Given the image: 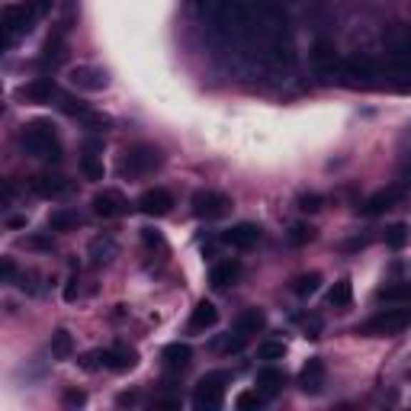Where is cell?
<instances>
[{"label": "cell", "instance_id": "6da1fadb", "mask_svg": "<svg viewBox=\"0 0 411 411\" xmlns=\"http://www.w3.org/2000/svg\"><path fill=\"white\" fill-rule=\"evenodd\" d=\"M19 141L23 148L39 161H49V164H58L61 161V141H58V132L51 126V119H29L19 132Z\"/></svg>", "mask_w": 411, "mask_h": 411}, {"label": "cell", "instance_id": "7a4b0ae2", "mask_svg": "<svg viewBox=\"0 0 411 411\" xmlns=\"http://www.w3.org/2000/svg\"><path fill=\"white\" fill-rule=\"evenodd\" d=\"M382 77H385V68L370 55H347L340 61V81L350 83V87H382Z\"/></svg>", "mask_w": 411, "mask_h": 411}, {"label": "cell", "instance_id": "3957f363", "mask_svg": "<svg viewBox=\"0 0 411 411\" xmlns=\"http://www.w3.org/2000/svg\"><path fill=\"white\" fill-rule=\"evenodd\" d=\"M405 328H411V308H385V312L372 315L370 321L357 328V334H370V338H395Z\"/></svg>", "mask_w": 411, "mask_h": 411}, {"label": "cell", "instance_id": "277c9868", "mask_svg": "<svg viewBox=\"0 0 411 411\" xmlns=\"http://www.w3.org/2000/svg\"><path fill=\"white\" fill-rule=\"evenodd\" d=\"M228 372H206L203 379H199L196 392H193V408L196 411H218L225 402V382H228Z\"/></svg>", "mask_w": 411, "mask_h": 411}, {"label": "cell", "instance_id": "5b68a950", "mask_svg": "<svg viewBox=\"0 0 411 411\" xmlns=\"http://www.w3.org/2000/svg\"><path fill=\"white\" fill-rule=\"evenodd\" d=\"M158 164H161L158 148L138 141V145L126 148V154H122V161H119V171L126 173V177H145V173H151Z\"/></svg>", "mask_w": 411, "mask_h": 411}, {"label": "cell", "instance_id": "8992f818", "mask_svg": "<svg viewBox=\"0 0 411 411\" xmlns=\"http://www.w3.org/2000/svg\"><path fill=\"white\" fill-rule=\"evenodd\" d=\"M382 49L389 55L392 64H402L411 68V26L408 23H392L382 32Z\"/></svg>", "mask_w": 411, "mask_h": 411}, {"label": "cell", "instance_id": "52a82bcc", "mask_svg": "<svg viewBox=\"0 0 411 411\" xmlns=\"http://www.w3.org/2000/svg\"><path fill=\"white\" fill-rule=\"evenodd\" d=\"M39 19V10L32 4H13L4 10V32H6V45H13L19 36H29L32 26Z\"/></svg>", "mask_w": 411, "mask_h": 411}, {"label": "cell", "instance_id": "ba28073f", "mask_svg": "<svg viewBox=\"0 0 411 411\" xmlns=\"http://www.w3.org/2000/svg\"><path fill=\"white\" fill-rule=\"evenodd\" d=\"M190 206H193V215H196V218L212 222V218L228 215L231 199L225 196V193H218V190H196V193H193V199H190Z\"/></svg>", "mask_w": 411, "mask_h": 411}, {"label": "cell", "instance_id": "9c48e42d", "mask_svg": "<svg viewBox=\"0 0 411 411\" xmlns=\"http://www.w3.org/2000/svg\"><path fill=\"white\" fill-rule=\"evenodd\" d=\"M68 83L74 90H87V93H100V90L109 87V77L103 68H96V64H74V68L68 71Z\"/></svg>", "mask_w": 411, "mask_h": 411}, {"label": "cell", "instance_id": "30bf717a", "mask_svg": "<svg viewBox=\"0 0 411 411\" xmlns=\"http://www.w3.org/2000/svg\"><path fill=\"white\" fill-rule=\"evenodd\" d=\"M340 61H344V58L338 55V49H334L331 42H315L312 64H315V71H318L325 81H340Z\"/></svg>", "mask_w": 411, "mask_h": 411}, {"label": "cell", "instance_id": "8fae6325", "mask_svg": "<svg viewBox=\"0 0 411 411\" xmlns=\"http://www.w3.org/2000/svg\"><path fill=\"white\" fill-rule=\"evenodd\" d=\"M90 206H93V215H100V218H119V215H126V209H128L126 196H122L119 190H100L90 199Z\"/></svg>", "mask_w": 411, "mask_h": 411}, {"label": "cell", "instance_id": "7c38bea8", "mask_svg": "<svg viewBox=\"0 0 411 411\" xmlns=\"http://www.w3.org/2000/svg\"><path fill=\"white\" fill-rule=\"evenodd\" d=\"M71 190H74V183L68 177H61V173H39V177H32V193L36 196L58 199V196H68Z\"/></svg>", "mask_w": 411, "mask_h": 411}, {"label": "cell", "instance_id": "4fadbf2b", "mask_svg": "<svg viewBox=\"0 0 411 411\" xmlns=\"http://www.w3.org/2000/svg\"><path fill=\"white\" fill-rule=\"evenodd\" d=\"M257 241H260V228L254 222H238L228 231H222V244H228L235 250H250Z\"/></svg>", "mask_w": 411, "mask_h": 411}, {"label": "cell", "instance_id": "5bb4252c", "mask_svg": "<svg viewBox=\"0 0 411 411\" xmlns=\"http://www.w3.org/2000/svg\"><path fill=\"white\" fill-rule=\"evenodd\" d=\"M138 209L145 212L148 218H164L167 212L173 209V196L167 190H161V186H154V190H145L138 196Z\"/></svg>", "mask_w": 411, "mask_h": 411}, {"label": "cell", "instance_id": "9a60e30c", "mask_svg": "<svg viewBox=\"0 0 411 411\" xmlns=\"http://www.w3.org/2000/svg\"><path fill=\"white\" fill-rule=\"evenodd\" d=\"M405 196V183H395V186H385V190H379V193H372L370 199H366L363 206H360V212L363 215H379V212H385V209H392V206L398 203V199Z\"/></svg>", "mask_w": 411, "mask_h": 411}, {"label": "cell", "instance_id": "2e32d148", "mask_svg": "<svg viewBox=\"0 0 411 411\" xmlns=\"http://www.w3.org/2000/svg\"><path fill=\"white\" fill-rule=\"evenodd\" d=\"M215 325H218V308L212 305L209 299L196 302V308L190 312V321H186L190 334H203V331H209V328H215Z\"/></svg>", "mask_w": 411, "mask_h": 411}, {"label": "cell", "instance_id": "e0dca14e", "mask_svg": "<svg viewBox=\"0 0 411 411\" xmlns=\"http://www.w3.org/2000/svg\"><path fill=\"white\" fill-rule=\"evenodd\" d=\"M299 389L305 392V395H318V392L325 389V363H321L318 357H312L305 366H302V372H299Z\"/></svg>", "mask_w": 411, "mask_h": 411}, {"label": "cell", "instance_id": "ac0fdd59", "mask_svg": "<svg viewBox=\"0 0 411 411\" xmlns=\"http://www.w3.org/2000/svg\"><path fill=\"white\" fill-rule=\"evenodd\" d=\"M238 276H241V260H222L215 263V267L209 270V286L212 289H228L238 283Z\"/></svg>", "mask_w": 411, "mask_h": 411}, {"label": "cell", "instance_id": "d6986e66", "mask_svg": "<svg viewBox=\"0 0 411 411\" xmlns=\"http://www.w3.org/2000/svg\"><path fill=\"white\" fill-rule=\"evenodd\" d=\"M283 382H286V372L276 370L273 363H263L260 370H257V376H254V389H260L263 395H273V392H280Z\"/></svg>", "mask_w": 411, "mask_h": 411}, {"label": "cell", "instance_id": "ffe728a7", "mask_svg": "<svg viewBox=\"0 0 411 411\" xmlns=\"http://www.w3.org/2000/svg\"><path fill=\"white\" fill-rule=\"evenodd\" d=\"M23 96L29 103H51V100H58V87L51 77H36L32 83L23 87Z\"/></svg>", "mask_w": 411, "mask_h": 411}, {"label": "cell", "instance_id": "44dd1931", "mask_svg": "<svg viewBox=\"0 0 411 411\" xmlns=\"http://www.w3.org/2000/svg\"><path fill=\"white\" fill-rule=\"evenodd\" d=\"M263 328H267V315H263V308H257V305L254 308H244V312L235 318V331L244 334V338L263 331Z\"/></svg>", "mask_w": 411, "mask_h": 411}, {"label": "cell", "instance_id": "7402d4cb", "mask_svg": "<svg viewBox=\"0 0 411 411\" xmlns=\"http://www.w3.org/2000/svg\"><path fill=\"white\" fill-rule=\"evenodd\" d=\"M100 366H103V370H113V372H126V370H132V366H135V353L106 347V350H100Z\"/></svg>", "mask_w": 411, "mask_h": 411}, {"label": "cell", "instance_id": "603a6c76", "mask_svg": "<svg viewBox=\"0 0 411 411\" xmlns=\"http://www.w3.org/2000/svg\"><path fill=\"white\" fill-rule=\"evenodd\" d=\"M161 357H164V366L167 370H186V366H190V360H193V350H190V344H180V340H173V344H167L164 347V353H161Z\"/></svg>", "mask_w": 411, "mask_h": 411}, {"label": "cell", "instance_id": "cb8c5ba5", "mask_svg": "<svg viewBox=\"0 0 411 411\" xmlns=\"http://www.w3.org/2000/svg\"><path fill=\"white\" fill-rule=\"evenodd\" d=\"M116 241L109 235H100V238H93V241H90V248H87V257H90V263H93V267H100V263H109L116 257Z\"/></svg>", "mask_w": 411, "mask_h": 411}, {"label": "cell", "instance_id": "d4e9b609", "mask_svg": "<svg viewBox=\"0 0 411 411\" xmlns=\"http://www.w3.org/2000/svg\"><path fill=\"white\" fill-rule=\"evenodd\" d=\"M382 241H385V248H389V250H402V248H408V241H411V228H408L405 222L389 225V228L382 231Z\"/></svg>", "mask_w": 411, "mask_h": 411}, {"label": "cell", "instance_id": "484cf974", "mask_svg": "<svg viewBox=\"0 0 411 411\" xmlns=\"http://www.w3.org/2000/svg\"><path fill=\"white\" fill-rule=\"evenodd\" d=\"M353 302V283L350 280H338L331 286V293H328V305L334 308H347Z\"/></svg>", "mask_w": 411, "mask_h": 411}, {"label": "cell", "instance_id": "4316f807", "mask_svg": "<svg viewBox=\"0 0 411 411\" xmlns=\"http://www.w3.org/2000/svg\"><path fill=\"white\" fill-rule=\"evenodd\" d=\"M77 225H81V215H77L74 209H55L49 215L51 231H71V228H77Z\"/></svg>", "mask_w": 411, "mask_h": 411}, {"label": "cell", "instance_id": "83f0119b", "mask_svg": "<svg viewBox=\"0 0 411 411\" xmlns=\"http://www.w3.org/2000/svg\"><path fill=\"white\" fill-rule=\"evenodd\" d=\"M71 353H74V338H71L64 328H58V331L51 334V357H55V360H68Z\"/></svg>", "mask_w": 411, "mask_h": 411}, {"label": "cell", "instance_id": "f1b7e54d", "mask_svg": "<svg viewBox=\"0 0 411 411\" xmlns=\"http://www.w3.org/2000/svg\"><path fill=\"white\" fill-rule=\"evenodd\" d=\"M379 302H408L411 305V283H392V286H382L376 293Z\"/></svg>", "mask_w": 411, "mask_h": 411}, {"label": "cell", "instance_id": "f546056e", "mask_svg": "<svg viewBox=\"0 0 411 411\" xmlns=\"http://www.w3.org/2000/svg\"><path fill=\"white\" fill-rule=\"evenodd\" d=\"M321 289V273H302L293 280V293L302 295V299H308V295H315Z\"/></svg>", "mask_w": 411, "mask_h": 411}, {"label": "cell", "instance_id": "4dcf8cb0", "mask_svg": "<svg viewBox=\"0 0 411 411\" xmlns=\"http://www.w3.org/2000/svg\"><path fill=\"white\" fill-rule=\"evenodd\" d=\"M286 357V344L283 340H260L257 344V360L263 363H273V360H283Z\"/></svg>", "mask_w": 411, "mask_h": 411}, {"label": "cell", "instance_id": "1f68e13d", "mask_svg": "<svg viewBox=\"0 0 411 411\" xmlns=\"http://www.w3.org/2000/svg\"><path fill=\"white\" fill-rule=\"evenodd\" d=\"M81 171H83V177H87V180H103V161H100V154L83 151Z\"/></svg>", "mask_w": 411, "mask_h": 411}, {"label": "cell", "instance_id": "d6a6232c", "mask_svg": "<svg viewBox=\"0 0 411 411\" xmlns=\"http://www.w3.org/2000/svg\"><path fill=\"white\" fill-rule=\"evenodd\" d=\"M263 405H267V395H263L260 389L241 392V395L235 398V408H238V411H248V408H263Z\"/></svg>", "mask_w": 411, "mask_h": 411}, {"label": "cell", "instance_id": "836d02e7", "mask_svg": "<svg viewBox=\"0 0 411 411\" xmlns=\"http://www.w3.org/2000/svg\"><path fill=\"white\" fill-rule=\"evenodd\" d=\"M58 106H61L68 116H74V119H83V116L90 113V106H87V103L74 100V96H64V93H58Z\"/></svg>", "mask_w": 411, "mask_h": 411}, {"label": "cell", "instance_id": "e575fe53", "mask_svg": "<svg viewBox=\"0 0 411 411\" xmlns=\"http://www.w3.org/2000/svg\"><path fill=\"white\" fill-rule=\"evenodd\" d=\"M45 55H42V61L45 64H55V61H61V58H64V36H61V32H58V36L55 39H49V42H45Z\"/></svg>", "mask_w": 411, "mask_h": 411}, {"label": "cell", "instance_id": "d590c367", "mask_svg": "<svg viewBox=\"0 0 411 411\" xmlns=\"http://www.w3.org/2000/svg\"><path fill=\"white\" fill-rule=\"evenodd\" d=\"M81 122H83V128H90V132H106V128L113 126V119H109L106 113H93V109H90Z\"/></svg>", "mask_w": 411, "mask_h": 411}, {"label": "cell", "instance_id": "8d00e7d4", "mask_svg": "<svg viewBox=\"0 0 411 411\" xmlns=\"http://www.w3.org/2000/svg\"><path fill=\"white\" fill-rule=\"evenodd\" d=\"M289 244H305V241H312L315 238V228L312 225H302V222H295L293 228H289Z\"/></svg>", "mask_w": 411, "mask_h": 411}, {"label": "cell", "instance_id": "74e56055", "mask_svg": "<svg viewBox=\"0 0 411 411\" xmlns=\"http://www.w3.org/2000/svg\"><path fill=\"white\" fill-rule=\"evenodd\" d=\"M141 241H145V248H158L161 250V254H164V250H167V241H164V235H161V231H154V228H145V231H141Z\"/></svg>", "mask_w": 411, "mask_h": 411}, {"label": "cell", "instance_id": "f35d334b", "mask_svg": "<svg viewBox=\"0 0 411 411\" xmlns=\"http://www.w3.org/2000/svg\"><path fill=\"white\" fill-rule=\"evenodd\" d=\"M321 203H325V199H321L318 193H305V196H299V209L302 212H318Z\"/></svg>", "mask_w": 411, "mask_h": 411}, {"label": "cell", "instance_id": "ab89813d", "mask_svg": "<svg viewBox=\"0 0 411 411\" xmlns=\"http://www.w3.org/2000/svg\"><path fill=\"white\" fill-rule=\"evenodd\" d=\"M77 293H81V280H77V273H71L68 283H64V302H74Z\"/></svg>", "mask_w": 411, "mask_h": 411}, {"label": "cell", "instance_id": "60d3db41", "mask_svg": "<svg viewBox=\"0 0 411 411\" xmlns=\"http://www.w3.org/2000/svg\"><path fill=\"white\" fill-rule=\"evenodd\" d=\"M321 328H325V325H321V318H318V315H308V318H305V338H321Z\"/></svg>", "mask_w": 411, "mask_h": 411}, {"label": "cell", "instance_id": "b9f144b4", "mask_svg": "<svg viewBox=\"0 0 411 411\" xmlns=\"http://www.w3.org/2000/svg\"><path fill=\"white\" fill-rule=\"evenodd\" d=\"M244 340H248V338L235 331V338H225V340H222V350H225V353H238V350L244 347Z\"/></svg>", "mask_w": 411, "mask_h": 411}, {"label": "cell", "instance_id": "7bdbcfd3", "mask_svg": "<svg viewBox=\"0 0 411 411\" xmlns=\"http://www.w3.org/2000/svg\"><path fill=\"white\" fill-rule=\"evenodd\" d=\"M83 402H87V395H83L81 389H68V392H64V405H68V408H81Z\"/></svg>", "mask_w": 411, "mask_h": 411}, {"label": "cell", "instance_id": "ee69618b", "mask_svg": "<svg viewBox=\"0 0 411 411\" xmlns=\"http://www.w3.org/2000/svg\"><path fill=\"white\" fill-rule=\"evenodd\" d=\"M26 244H29L32 250H51V238L49 235H32V238H26Z\"/></svg>", "mask_w": 411, "mask_h": 411}, {"label": "cell", "instance_id": "f6af8a7d", "mask_svg": "<svg viewBox=\"0 0 411 411\" xmlns=\"http://www.w3.org/2000/svg\"><path fill=\"white\" fill-rule=\"evenodd\" d=\"M13 280H16V263L10 257H4V283H13Z\"/></svg>", "mask_w": 411, "mask_h": 411}, {"label": "cell", "instance_id": "bcb514c9", "mask_svg": "<svg viewBox=\"0 0 411 411\" xmlns=\"http://www.w3.org/2000/svg\"><path fill=\"white\" fill-rule=\"evenodd\" d=\"M6 228H26V215H10L6 218Z\"/></svg>", "mask_w": 411, "mask_h": 411}, {"label": "cell", "instance_id": "7dc6e473", "mask_svg": "<svg viewBox=\"0 0 411 411\" xmlns=\"http://www.w3.org/2000/svg\"><path fill=\"white\" fill-rule=\"evenodd\" d=\"M26 4H32L39 13H45V10H51V4H55V0H26Z\"/></svg>", "mask_w": 411, "mask_h": 411}]
</instances>
